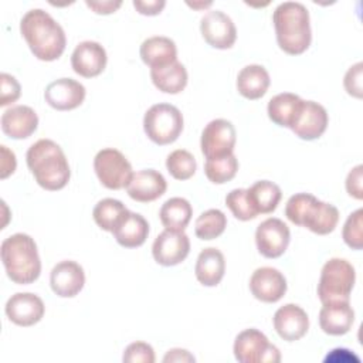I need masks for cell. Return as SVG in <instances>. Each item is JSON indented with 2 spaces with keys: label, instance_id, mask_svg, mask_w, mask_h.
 Here are the masks:
<instances>
[{
  "label": "cell",
  "instance_id": "cell-46",
  "mask_svg": "<svg viewBox=\"0 0 363 363\" xmlns=\"http://www.w3.org/2000/svg\"><path fill=\"white\" fill-rule=\"evenodd\" d=\"M189 6H191L193 9H200V7H208L211 6V1H207V3H187Z\"/></svg>",
  "mask_w": 363,
  "mask_h": 363
},
{
  "label": "cell",
  "instance_id": "cell-18",
  "mask_svg": "<svg viewBox=\"0 0 363 363\" xmlns=\"http://www.w3.org/2000/svg\"><path fill=\"white\" fill-rule=\"evenodd\" d=\"M85 86L72 78H60L50 82L44 91L45 102L57 111L78 108L85 99Z\"/></svg>",
  "mask_w": 363,
  "mask_h": 363
},
{
  "label": "cell",
  "instance_id": "cell-1",
  "mask_svg": "<svg viewBox=\"0 0 363 363\" xmlns=\"http://www.w3.org/2000/svg\"><path fill=\"white\" fill-rule=\"evenodd\" d=\"M20 31L35 58L58 60L67 45L64 28L43 9L27 11L20 21Z\"/></svg>",
  "mask_w": 363,
  "mask_h": 363
},
{
  "label": "cell",
  "instance_id": "cell-29",
  "mask_svg": "<svg viewBox=\"0 0 363 363\" xmlns=\"http://www.w3.org/2000/svg\"><path fill=\"white\" fill-rule=\"evenodd\" d=\"M302 98L292 92H282L272 96L268 102V118L278 126L291 128L301 108Z\"/></svg>",
  "mask_w": 363,
  "mask_h": 363
},
{
  "label": "cell",
  "instance_id": "cell-13",
  "mask_svg": "<svg viewBox=\"0 0 363 363\" xmlns=\"http://www.w3.org/2000/svg\"><path fill=\"white\" fill-rule=\"evenodd\" d=\"M200 31L204 41L213 48H231L237 40V28L233 20L221 10H210L200 21Z\"/></svg>",
  "mask_w": 363,
  "mask_h": 363
},
{
  "label": "cell",
  "instance_id": "cell-10",
  "mask_svg": "<svg viewBox=\"0 0 363 363\" xmlns=\"http://www.w3.org/2000/svg\"><path fill=\"white\" fill-rule=\"evenodd\" d=\"M237 140V133L234 125L227 119H213L210 121L203 132L200 139L201 153L206 159L223 157L234 152Z\"/></svg>",
  "mask_w": 363,
  "mask_h": 363
},
{
  "label": "cell",
  "instance_id": "cell-45",
  "mask_svg": "<svg viewBox=\"0 0 363 363\" xmlns=\"http://www.w3.org/2000/svg\"><path fill=\"white\" fill-rule=\"evenodd\" d=\"M196 359H194V356L189 352V350H186V349H180V347H176V349H170L166 354H164V357H163V362L164 363H172V362H174V363H193Z\"/></svg>",
  "mask_w": 363,
  "mask_h": 363
},
{
  "label": "cell",
  "instance_id": "cell-11",
  "mask_svg": "<svg viewBox=\"0 0 363 363\" xmlns=\"http://www.w3.org/2000/svg\"><path fill=\"white\" fill-rule=\"evenodd\" d=\"M291 240V231L288 225L275 217L264 220L255 231V244L259 254L265 258H278L281 257Z\"/></svg>",
  "mask_w": 363,
  "mask_h": 363
},
{
  "label": "cell",
  "instance_id": "cell-5",
  "mask_svg": "<svg viewBox=\"0 0 363 363\" xmlns=\"http://www.w3.org/2000/svg\"><path fill=\"white\" fill-rule=\"evenodd\" d=\"M285 216L292 224L319 235L332 233L339 223V210L330 203L318 200L311 193L291 196L285 206Z\"/></svg>",
  "mask_w": 363,
  "mask_h": 363
},
{
  "label": "cell",
  "instance_id": "cell-35",
  "mask_svg": "<svg viewBox=\"0 0 363 363\" xmlns=\"http://www.w3.org/2000/svg\"><path fill=\"white\" fill-rule=\"evenodd\" d=\"M166 167L170 176L176 180H189L196 173V159L184 149H176L166 157Z\"/></svg>",
  "mask_w": 363,
  "mask_h": 363
},
{
  "label": "cell",
  "instance_id": "cell-20",
  "mask_svg": "<svg viewBox=\"0 0 363 363\" xmlns=\"http://www.w3.org/2000/svg\"><path fill=\"white\" fill-rule=\"evenodd\" d=\"M272 322L279 337L286 342L299 340L309 329L308 313L295 303H286L278 308L274 313Z\"/></svg>",
  "mask_w": 363,
  "mask_h": 363
},
{
  "label": "cell",
  "instance_id": "cell-40",
  "mask_svg": "<svg viewBox=\"0 0 363 363\" xmlns=\"http://www.w3.org/2000/svg\"><path fill=\"white\" fill-rule=\"evenodd\" d=\"M0 82H1L0 106H6V105H10V104L16 102L20 98V94H21V86L17 82V79L10 74L3 72L0 75Z\"/></svg>",
  "mask_w": 363,
  "mask_h": 363
},
{
  "label": "cell",
  "instance_id": "cell-33",
  "mask_svg": "<svg viewBox=\"0 0 363 363\" xmlns=\"http://www.w3.org/2000/svg\"><path fill=\"white\" fill-rule=\"evenodd\" d=\"M227 227V217L218 208H210L201 213L194 224V233L200 240H214L220 237Z\"/></svg>",
  "mask_w": 363,
  "mask_h": 363
},
{
  "label": "cell",
  "instance_id": "cell-31",
  "mask_svg": "<svg viewBox=\"0 0 363 363\" xmlns=\"http://www.w3.org/2000/svg\"><path fill=\"white\" fill-rule=\"evenodd\" d=\"M191 204L183 197H172L166 200L159 211V218L163 227L173 231H184L191 220Z\"/></svg>",
  "mask_w": 363,
  "mask_h": 363
},
{
  "label": "cell",
  "instance_id": "cell-7",
  "mask_svg": "<svg viewBox=\"0 0 363 363\" xmlns=\"http://www.w3.org/2000/svg\"><path fill=\"white\" fill-rule=\"evenodd\" d=\"M183 115L174 105L155 104L143 116L146 136L156 145H170L183 130Z\"/></svg>",
  "mask_w": 363,
  "mask_h": 363
},
{
  "label": "cell",
  "instance_id": "cell-16",
  "mask_svg": "<svg viewBox=\"0 0 363 363\" xmlns=\"http://www.w3.org/2000/svg\"><path fill=\"white\" fill-rule=\"evenodd\" d=\"M250 291L261 302H278L286 292V279L272 267L257 268L250 278Z\"/></svg>",
  "mask_w": 363,
  "mask_h": 363
},
{
  "label": "cell",
  "instance_id": "cell-8",
  "mask_svg": "<svg viewBox=\"0 0 363 363\" xmlns=\"http://www.w3.org/2000/svg\"><path fill=\"white\" fill-rule=\"evenodd\" d=\"M94 170L102 186L109 190L126 187L133 174L129 160L122 152L113 147L102 149L95 155Z\"/></svg>",
  "mask_w": 363,
  "mask_h": 363
},
{
  "label": "cell",
  "instance_id": "cell-30",
  "mask_svg": "<svg viewBox=\"0 0 363 363\" xmlns=\"http://www.w3.org/2000/svg\"><path fill=\"white\" fill-rule=\"evenodd\" d=\"M247 197L257 214H269L278 207L282 191L274 182L258 180L247 189Z\"/></svg>",
  "mask_w": 363,
  "mask_h": 363
},
{
  "label": "cell",
  "instance_id": "cell-25",
  "mask_svg": "<svg viewBox=\"0 0 363 363\" xmlns=\"http://www.w3.org/2000/svg\"><path fill=\"white\" fill-rule=\"evenodd\" d=\"M142 61L150 68L163 67L177 61V47L173 40L163 35L146 38L139 50Z\"/></svg>",
  "mask_w": 363,
  "mask_h": 363
},
{
  "label": "cell",
  "instance_id": "cell-24",
  "mask_svg": "<svg viewBox=\"0 0 363 363\" xmlns=\"http://www.w3.org/2000/svg\"><path fill=\"white\" fill-rule=\"evenodd\" d=\"M225 272V259L220 250L214 247L204 248L196 261L194 274L204 286H217Z\"/></svg>",
  "mask_w": 363,
  "mask_h": 363
},
{
  "label": "cell",
  "instance_id": "cell-37",
  "mask_svg": "<svg viewBox=\"0 0 363 363\" xmlns=\"http://www.w3.org/2000/svg\"><path fill=\"white\" fill-rule=\"evenodd\" d=\"M342 237L349 248H363V208H357L346 218L342 230Z\"/></svg>",
  "mask_w": 363,
  "mask_h": 363
},
{
  "label": "cell",
  "instance_id": "cell-17",
  "mask_svg": "<svg viewBox=\"0 0 363 363\" xmlns=\"http://www.w3.org/2000/svg\"><path fill=\"white\" fill-rule=\"evenodd\" d=\"M106 51L96 41H82L79 43L71 55V67L75 74L84 78L98 77L106 67Z\"/></svg>",
  "mask_w": 363,
  "mask_h": 363
},
{
  "label": "cell",
  "instance_id": "cell-3",
  "mask_svg": "<svg viewBox=\"0 0 363 363\" xmlns=\"http://www.w3.org/2000/svg\"><path fill=\"white\" fill-rule=\"evenodd\" d=\"M279 48L289 55L305 52L312 41L308 9L298 1H284L272 13Z\"/></svg>",
  "mask_w": 363,
  "mask_h": 363
},
{
  "label": "cell",
  "instance_id": "cell-2",
  "mask_svg": "<svg viewBox=\"0 0 363 363\" xmlns=\"http://www.w3.org/2000/svg\"><path fill=\"white\" fill-rule=\"evenodd\" d=\"M28 170L38 186L48 191L64 189L71 177L65 153L51 139H40L33 143L26 155Z\"/></svg>",
  "mask_w": 363,
  "mask_h": 363
},
{
  "label": "cell",
  "instance_id": "cell-23",
  "mask_svg": "<svg viewBox=\"0 0 363 363\" xmlns=\"http://www.w3.org/2000/svg\"><path fill=\"white\" fill-rule=\"evenodd\" d=\"M354 322V311L350 302L323 303L319 311V326L326 335L342 336L352 329Z\"/></svg>",
  "mask_w": 363,
  "mask_h": 363
},
{
  "label": "cell",
  "instance_id": "cell-43",
  "mask_svg": "<svg viewBox=\"0 0 363 363\" xmlns=\"http://www.w3.org/2000/svg\"><path fill=\"white\" fill-rule=\"evenodd\" d=\"M164 6H166L164 0H147V1L135 0L133 1V7L136 9V11L143 16H157L164 9Z\"/></svg>",
  "mask_w": 363,
  "mask_h": 363
},
{
  "label": "cell",
  "instance_id": "cell-27",
  "mask_svg": "<svg viewBox=\"0 0 363 363\" xmlns=\"http://www.w3.org/2000/svg\"><path fill=\"white\" fill-rule=\"evenodd\" d=\"M112 234L119 245L125 248H136L146 241L149 235V223L142 214L129 211Z\"/></svg>",
  "mask_w": 363,
  "mask_h": 363
},
{
  "label": "cell",
  "instance_id": "cell-42",
  "mask_svg": "<svg viewBox=\"0 0 363 363\" xmlns=\"http://www.w3.org/2000/svg\"><path fill=\"white\" fill-rule=\"evenodd\" d=\"M0 150H1V163H0V177L1 179H6L9 177L10 174L14 173L16 170V166H17V160H16V155L13 150H9L7 146L1 145L0 146Z\"/></svg>",
  "mask_w": 363,
  "mask_h": 363
},
{
  "label": "cell",
  "instance_id": "cell-14",
  "mask_svg": "<svg viewBox=\"0 0 363 363\" xmlns=\"http://www.w3.org/2000/svg\"><path fill=\"white\" fill-rule=\"evenodd\" d=\"M328 122V112L320 104L315 101H302L289 129L303 140H315L325 133Z\"/></svg>",
  "mask_w": 363,
  "mask_h": 363
},
{
  "label": "cell",
  "instance_id": "cell-28",
  "mask_svg": "<svg viewBox=\"0 0 363 363\" xmlns=\"http://www.w3.org/2000/svg\"><path fill=\"white\" fill-rule=\"evenodd\" d=\"M150 78L159 91L174 95L186 88L189 75L184 65L179 61H174L163 67L150 68Z\"/></svg>",
  "mask_w": 363,
  "mask_h": 363
},
{
  "label": "cell",
  "instance_id": "cell-39",
  "mask_svg": "<svg viewBox=\"0 0 363 363\" xmlns=\"http://www.w3.org/2000/svg\"><path fill=\"white\" fill-rule=\"evenodd\" d=\"M362 77H363V64L356 62L352 65L343 78V85L346 92L350 96H354L360 99L363 96V85H362Z\"/></svg>",
  "mask_w": 363,
  "mask_h": 363
},
{
  "label": "cell",
  "instance_id": "cell-19",
  "mask_svg": "<svg viewBox=\"0 0 363 363\" xmlns=\"http://www.w3.org/2000/svg\"><path fill=\"white\" fill-rule=\"evenodd\" d=\"M50 285L55 295L72 298L81 292L85 285V272L82 267L71 259L54 265L50 274Z\"/></svg>",
  "mask_w": 363,
  "mask_h": 363
},
{
  "label": "cell",
  "instance_id": "cell-15",
  "mask_svg": "<svg viewBox=\"0 0 363 363\" xmlns=\"http://www.w3.org/2000/svg\"><path fill=\"white\" fill-rule=\"evenodd\" d=\"M7 318L17 326H33L38 323L45 312L43 299L31 292H17L6 303Z\"/></svg>",
  "mask_w": 363,
  "mask_h": 363
},
{
  "label": "cell",
  "instance_id": "cell-4",
  "mask_svg": "<svg viewBox=\"0 0 363 363\" xmlns=\"http://www.w3.org/2000/svg\"><path fill=\"white\" fill-rule=\"evenodd\" d=\"M1 262L7 277L18 285H28L38 279L41 261L34 238L16 233L3 240L0 245Z\"/></svg>",
  "mask_w": 363,
  "mask_h": 363
},
{
  "label": "cell",
  "instance_id": "cell-21",
  "mask_svg": "<svg viewBox=\"0 0 363 363\" xmlns=\"http://www.w3.org/2000/svg\"><path fill=\"white\" fill-rule=\"evenodd\" d=\"M125 189L132 200L139 203H149L157 200L164 194L167 189V182L157 170L143 169L132 174Z\"/></svg>",
  "mask_w": 363,
  "mask_h": 363
},
{
  "label": "cell",
  "instance_id": "cell-34",
  "mask_svg": "<svg viewBox=\"0 0 363 363\" xmlns=\"http://www.w3.org/2000/svg\"><path fill=\"white\" fill-rule=\"evenodd\" d=\"M237 170H238V160L234 153L223 157L206 159V163H204L206 177L214 184H224L230 182L237 174Z\"/></svg>",
  "mask_w": 363,
  "mask_h": 363
},
{
  "label": "cell",
  "instance_id": "cell-36",
  "mask_svg": "<svg viewBox=\"0 0 363 363\" xmlns=\"http://www.w3.org/2000/svg\"><path fill=\"white\" fill-rule=\"evenodd\" d=\"M225 206L230 208L237 220L248 221L255 218L258 214L251 207L247 197V189H234L225 196Z\"/></svg>",
  "mask_w": 363,
  "mask_h": 363
},
{
  "label": "cell",
  "instance_id": "cell-6",
  "mask_svg": "<svg viewBox=\"0 0 363 363\" xmlns=\"http://www.w3.org/2000/svg\"><path fill=\"white\" fill-rule=\"evenodd\" d=\"M356 272L345 258H330L325 262L318 282V296L322 303L350 302Z\"/></svg>",
  "mask_w": 363,
  "mask_h": 363
},
{
  "label": "cell",
  "instance_id": "cell-41",
  "mask_svg": "<svg viewBox=\"0 0 363 363\" xmlns=\"http://www.w3.org/2000/svg\"><path fill=\"white\" fill-rule=\"evenodd\" d=\"M345 186H346V191L350 197H353L356 200L363 199V166L362 164L354 166L349 172Z\"/></svg>",
  "mask_w": 363,
  "mask_h": 363
},
{
  "label": "cell",
  "instance_id": "cell-26",
  "mask_svg": "<svg viewBox=\"0 0 363 363\" xmlns=\"http://www.w3.org/2000/svg\"><path fill=\"white\" fill-rule=\"evenodd\" d=\"M269 74L259 64L245 65L237 75V91L241 96L255 101L265 95L269 86Z\"/></svg>",
  "mask_w": 363,
  "mask_h": 363
},
{
  "label": "cell",
  "instance_id": "cell-22",
  "mask_svg": "<svg viewBox=\"0 0 363 363\" xmlns=\"http://www.w3.org/2000/svg\"><path fill=\"white\" fill-rule=\"evenodd\" d=\"M1 130L11 139H27L38 126L35 111L27 105H16L6 109L0 118Z\"/></svg>",
  "mask_w": 363,
  "mask_h": 363
},
{
  "label": "cell",
  "instance_id": "cell-32",
  "mask_svg": "<svg viewBox=\"0 0 363 363\" xmlns=\"http://www.w3.org/2000/svg\"><path fill=\"white\" fill-rule=\"evenodd\" d=\"M128 213L129 210L122 201L108 197L96 203L92 211V217L99 228L112 233L116 225L128 216Z\"/></svg>",
  "mask_w": 363,
  "mask_h": 363
},
{
  "label": "cell",
  "instance_id": "cell-38",
  "mask_svg": "<svg viewBox=\"0 0 363 363\" xmlns=\"http://www.w3.org/2000/svg\"><path fill=\"white\" fill-rule=\"evenodd\" d=\"M122 360L123 363H153L155 350L149 343L133 342L126 346Z\"/></svg>",
  "mask_w": 363,
  "mask_h": 363
},
{
  "label": "cell",
  "instance_id": "cell-12",
  "mask_svg": "<svg viewBox=\"0 0 363 363\" xmlns=\"http://www.w3.org/2000/svg\"><path fill=\"white\" fill-rule=\"evenodd\" d=\"M190 252V240L184 231L164 230L153 241L152 255L163 267L183 262Z\"/></svg>",
  "mask_w": 363,
  "mask_h": 363
},
{
  "label": "cell",
  "instance_id": "cell-44",
  "mask_svg": "<svg viewBox=\"0 0 363 363\" xmlns=\"http://www.w3.org/2000/svg\"><path fill=\"white\" fill-rule=\"evenodd\" d=\"M85 4L96 14H111L115 13L121 6L122 1H112V0H106V1H89L86 0Z\"/></svg>",
  "mask_w": 363,
  "mask_h": 363
},
{
  "label": "cell",
  "instance_id": "cell-9",
  "mask_svg": "<svg viewBox=\"0 0 363 363\" xmlns=\"http://www.w3.org/2000/svg\"><path fill=\"white\" fill-rule=\"evenodd\" d=\"M233 352L240 363H278L281 354L277 346L255 328L240 332L234 340Z\"/></svg>",
  "mask_w": 363,
  "mask_h": 363
}]
</instances>
